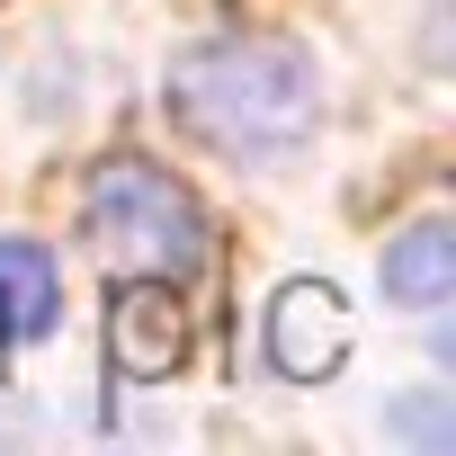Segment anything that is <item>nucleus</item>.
<instances>
[{
  "mask_svg": "<svg viewBox=\"0 0 456 456\" xmlns=\"http://www.w3.org/2000/svg\"><path fill=\"white\" fill-rule=\"evenodd\" d=\"M456 287V233L447 224H411V233L385 251V296L411 305V314H438Z\"/></svg>",
  "mask_w": 456,
  "mask_h": 456,
  "instance_id": "obj_6",
  "label": "nucleus"
},
{
  "mask_svg": "<svg viewBox=\"0 0 456 456\" xmlns=\"http://www.w3.org/2000/svg\"><path fill=\"white\" fill-rule=\"evenodd\" d=\"M179 349H188L179 278H126V287H117V314H108V358H117V376L152 385V376L179 367Z\"/></svg>",
  "mask_w": 456,
  "mask_h": 456,
  "instance_id": "obj_4",
  "label": "nucleus"
},
{
  "mask_svg": "<svg viewBox=\"0 0 456 456\" xmlns=\"http://www.w3.org/2000/svg\"><path fill=\"white\" fill-rule=\"evenodd\" d=\"M170 108L224 152H278L314 126V63L278 37H215L170 63Z\"/></svg>",
  "mask_w": 456,
  "mask_h": 456,
  "instance_id": "obj_1",
  "label": "nucleus"
},
{
  "mask_svg": "<svg viewBox=\"0 0 456 456\" xmlns=\"http://www.w3.org/2000/svg\"><path fill=\"white\" fill-rule=\"evenodd\" d=\"M54 305H63L54 260H45L37 242H10V233H0V340H45V331H54Z\"/></svg>",
  "mask_w": 456,
  "mask_h": 456,
  "instance_id": "obj_5",
  "label": "nucleus"
},
{
  "mask_svg": "<svg viewBox=\"0 0 456 456\" xmlns=\"http://www.w3.org/2000/svg\"><path fill=\"white\" fill-rule=\"evenodd\" d=\"M340 358H349V314H340V296H331L322 278L278 287V305H269V367H278L287 385H322Z\"/></svg>",
  "mask_w": 456,
  "mask_h": 456,
  "instance_id": "obj_3",
  "label": "nucleus"
},
{
  "mask_svg": "<svg viewBox=\"0 0 456 456\" xmlns=\"http://www.w3.org/2000/svg\"><path fill=\"white\" fill-rule=\"evenodd\" d=\"M81 233H90V260H108L117 278H188V269H206V206L152 161H108L90 179Z\"/></svg>",
  "mask_w": 456,
  "mask_h": 456,
  "instance_id": "obj_2",
  "label": "nucleus"
}]
</instances>
